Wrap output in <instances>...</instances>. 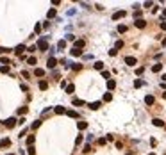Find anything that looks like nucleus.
Listing matches in <instances>:
<instances>
[{
    "label": "nucleus",
    "instance_id": "423d86ee",
    "mask_svg": "<svg viewBox=\"0 0 166 155\" xmlns=\"http://www.w3.org/2000/svg\"><path fill=\"white\" fill-rule=\"evenodd\" d=\"M134 25L138 27V29H145V25H147V21H145V20H136V21H134Z\"/></svg>",
    "mask_w": 166,
    "mask_h": 155
},
{
    "label": "nucleus",
    "instance_id": "412c9836",
    "mask_svg": "<svg viewBox=\"0 0 166 155\" xmlns=\"http://www.w3.org/2000/svg\"><path fill=\"white\" fill-rule=\"evenodd\" d=\"M34 141H36V137H34V136H29V137H27V144H29V146H32Z\"/></svg>",
    "mask_w": 166,
    "mask_h": 155
},
{
    "label": "nucleus",
    "instance_id": "e433bc0d",
    "mask_svg": "<svg viewBox=\"0 0 166 155\" xmlns=\"http://www.w3.org/2000/svg\"><path fill=\"white\" fill-rule=\"evenodd\" d=\"M66 39H68V41H75V36H73V34H68Z\"/></svg>",
    "mask_w": 166,
    "mask_h": 155
},
{
    "label": "nucleus",
    "instance_id": "bb28decb",
    "mask_svg": "<svg viewBox=\"0 0 166 155\" xmlns=\"http://www.w3.org/2000/svg\"><path fill=\"white\" fill-rule=\"evenodd\" d=\"M66 114H68V116H70V118H77V116H79L77 112H75V110H68V112H66Z\"/></svg>",
    "mask_w": 166,
    "mask_h": 155
},
{
    "label": "nucleus",
    "instance_id": "6e6552de",
    "mask_svg": "<svg viewBox=\"0 0 166 155\" xmlns=\"http://www.w3.org/2000/svg\"><path fill=\"white\" fill-rule=\"evenodd\" d=\"M125 16V11H116L114 14H112V20H120V18H123Z\"/></svg>",
    "mask_w": 166,
    "mask_h": 155
},
{
    "label": "nucleus",
    "instance_id": "f3484780",
    "mask_svg": "<svg viewBox=\"0 0 166 155\" xmlns=\"http://www.w3.org/2000/svg\"><path fill=\"white\" fill-rule=\"evenodd\" d=\"M89 109H93V110L100 109V102H93V103H89Z\"/></svg>",
    "mask_w": 166,
    "mask_h": 155
},
{
    "label": "nucleus",
    "instance_id": "7ed1b4c3",
    "mask_svg": "<svg viewBox=\"0 0 166 155\" xmlns=\"http://www.w3.org/2000/svg\"><path fill=\"white\" fill-rule=\"evenodd\" d=\"M125 64H129V66H136V64H138V59L132 57V55H129V57H125Z\"/></svg>",
    "mask_w": 166,
    "mask_h": 155
},
{
    "label": "nucleus",
    "instance_id": "473e14b6",
    "mask_svg": "<svg viewBox=\"0 0 166 155\" xmlns=\"http://www.w3.org/2000/svg\"><path fill=\"white\" fill-rule=\"evenodd\" d=\"M82 152H84V153H89V152H91V144H86V146H84V150H82Z\"/></svg>",
    "mask_w": 166,
    "mask_h": 155
},
{
    "label": "nucleus",
    "instance_id": "ddd939ff",
    "mask_svg": "<svg viewBox=\"0 0 166 155\" xmlns=\"http://www.w3.org/2000/svg\"><path fill=\"white\" fill-rule=\"evenodd\" d=\"M9 144H11V141L5 137V139H2V141H0V148H5V146H9Z\"/></svg>",
    "mask_w": 166,
    "mask_h": 155
},
{
    "label": "nucleus",
    "instance_id": "9b49d317",
    "mask_svg": "<svg viewBox=\"0 0 166 155\" xmlns=\"http://www.w3.org/2000/svg\"><path fill=\"white\" fill-rule=\"evenodd\" d=\"M34 75H36V77H43V75H45V70H43V68H36V70H34Z\"/></svg>",
    "mask_w": 166,
    "mask_h": 155
},
{
    "label": "nucleus",
    "instance_id": "72a5a7b5",
    "mask_svg": "<svg viewBox=\"0 0 166 155\" xmlns=\"http://www.w3.org/2000/svg\"><path fill=\"white\" fill-rule=\"evenodd\" d=\"M102 77H104V78H107V80H111V75H109V71H102Z\"/></svg>",
    "mask_w": 166,
    "mask_h": 155
},
{
    "label": "nucleus",
    "instance_id": "20e7f679",
    "mask_svg": "<svg viewBox=\"0 0 166 155\" xmlns=\"http://www.w3.org/2000/svg\"><path fill=\"white\" fill-rule=\"evenodd\" d=\"M25 50H27V48H25V45H18L16 48H14V54H16V55H21Z\"/></svg>",
    "mask_w": 166,
    "mask_h": 155
},
{
    "label": "nucleus",
    "instance_id": "f8f14e48",
    "mask_svg": "<svg viewBox=\"0 0 166 155\" xmlns=\"http://www.w3.org/2000/svg\"><path fill=\"white\" fill-rule=\"evenodd\" d=\"M54 110H55V114H66V109H64V107H61V105H57Z\"/></svg>",
    "mask_w": 166,
    "mask_h": 155
},
{
    "label": "nucleus",
    "instance_id": "2eb2a0df",
    "mask_svg": "<svg viewBox=\"0 0 166 155\" xmlns=\"http://www.w3.org/2000/svg\"><path fill=\"white\" fill-rule=\"evenodd\" d=\"M161 70H163V64H154V66H152V71H154V73H159Z\"/></svg>",
    "mask_w": 166,
    "mask_h": 155
},
{
    "label": "nucleus",
    "instance_id": "4be33fe9",
    "mask_svg": "<svg viewBox=\"0 0 166 155\" xmlns=\"http://www.w3.org/2000/svg\"><path fill=\"white\" fill-rule=\"evenodd\" d=\"M73 91H75V86L73 84H68L66 86V93H73Z\"/></svg>",
    "mask_w": 166,
    "mask_h": 155
},
{
    "label": "nucleus",
    "instance_id": "9d476101",
    "mask_svg": "<svg viewBox=\"0 0 166 155\" xmlns=\"http://www.w3.org/2000/svg\"><path fill=\"white\" fill-rule=\"evenodd\" d=\"M39 89H41V91L48 89V82H47V80H39Z\"/></svg>",
    "mask_w": 166,
    "mask_h": 155
},
{
    "label": "nucleus",
    "instance_id": "cd10ccee",
    "mask_svg": "<svg viewBox=\"0 0 166 155\" xmlns=\"http://www.w3.org/2000/svg\"><path fill=\"white\" fill-rule=\"evenodd\" d=\"M118 32H122V34L127 32V27H125V25H118Z\"/></svg>",
    "mask_w": 166,
    "mask_h": 155
},
{
    "label": "nucleus",
    "instance_id": "de8ad7c7",
    "mask_svg": "<svg viewBox=\"0 0 166 155\" xmlns=\"http://www.w3.org/2000/svg\"><path fill=\"white\" fill-rule=\"evenodd\" d=\"M163 98H164V100H166V91H164V93H163Z\"/></svg>",
    "mask_w": 166,
    "mask_h": 155
},
{
    "label": "nucleus",
    "instance_id": "393cba45",
    "mask_svg": "<svg viewBox=\"0 0 166 155\" xmlns=\"http://www.w3.org/2000/svg\"><path fill=\"white\" fill-rule=\"evenodd\" d=\"M27 110H29L27 107H20V109H18V114H21V116H23V114H27Z\"/></svg>",
    "mask_w": 166,
    "mask_h": 155
},
{
    "label": "nucleus",
    "instance_id": "c03bdc74",
    "mask_svg": "<svg viewBox=\"0 0 166 155\" xmlns=\"http://www.w3.org/2000/svg\"><path fill=\"white\" fill-rule=\"evenodd\" d=\"M161 29H164V31H166V23H161Z\"/></svg>",
    "mask_w": 166,
    "mask_h": 155
},
{
    "label": "nucleus",
    "instance_id": "49530a36",
    "mask_svg": "<svg viewBox=\"0 0 166 155\" xmlns=\"http://www.w3.org/2000/svg\"><path fill=\"white\" fill-rule=\"evenodd\" d=\"M163 80H164V82H166V73H164V75H163Z\"/></svg>",
    "mask_w": 166,
    "mask_h": 155
},
{
    "label": "nucleus",
    "instance_id": "58836bf2",
    "mask_svg": "<svg viewBox=\"0 0 166 155\" xmlns=\"http://www.w3.org/2000/svg\"><path fill=\"white\" fill-rule=\"evenodd\" d=\"M9 52V48H4V46H0V54H7Z\"/></svg>",
    "mask_w": 166,
    "mask_h": 155
},
{
    "label": "nucleus",
    "instance_id": "6ab92c4d",
    "mask_svg": "<svg viewBox=\"0 0 166 155\" xmlns=\"http://www.w3.org/2000/svg\"><path fill=\"white\" fill-rule=\"evenodd\" d=\"M93 68H95V70H104V62H100V61H96V62L93 64Z\"/></svg>",
    "mask_w": 166,
    "mask_h": 155
},
{
    "label": "nucleus",
    "instance_id": "f704fd0d",
    "mask_svg": "<svg viewBox=\"0 0 166 155\" xmlns=\"http://www.w3.org/2000/svg\"><path fill=\"white\" fill-rule=\"evenodd\" d=\"M39 125H41V121H39V120H37V121H34V123H32V130H36L37 127H39Z\"/></svg>",
    "mask_w": 166,
    "mask_h": 155
},
{
    "label": "nucleus",
    "instance_id": "c9c22d12",
    "mask_svg": "<svg viewBox=\"0 0 166 155\" xmlns=\"http://www.w3.org/2000/svg\"><path fill=\"white\" fill-rule=\"evenodd\" d=\"M27 153H29V155H34V146H29V148H27Z\"/></svg>",
    "mask_w": 166,
    "mask_h": 155
},
{
    "label": "nucleus",
    "instance_id": "dca6fc26",
    "mask_svg": "<svg viewBox=\"0 0 166 155\" xmlns=\"http://www.w3.org/2000/svg\"><path fill=\"white\" fill-rule=\"evenodd\" d=\"M114 87H116V82H114V80H107V89H114Z\"/></svg>",
    "mask_w": 166,
    "mask_h": 155
},
{
    "label": "nucleus",
    "instance_id": "a18cd8bd",
    "mask_svg": "<svg viewBox=\"0 0 166 155\" xmlns=\"http://www.w3.org/2000/svg\"><path fill=\"white\" fill-rule=\"evenodd\" d=\"M163 45H164V46H166V38H164V39H163Z\"/></svg>",
    "mask_w": 166,
    "mask_h": 155
},
{
    "label": "nucleus",
    "instance_id": "7c9ffc66",
    "mask_svg": "<svg viewBox=\"0 0 166 155\" xmlns=\"http://www.w3.org/2000/svg\"><path fill=\"white\" fill-rule=\"evenodd\" d=\"M122 46H123V41H122V39H120V41H116V46H114V48H116V50H120Z\"/></svg>",
    "mask_w": 166,
    "mask_h": 155
},
{
    "label": "nucleus",
    "instance_id": "5701e85b",
    "mask_svg": "<svg viewBox=\"0 0 166 155\" xmlns=\"http://www.w3.org/2000/svg\"><path fill=\"white\" fill-rule=\"evenodd\" d=\"M73 105H84V102L80 98H73Z\"/></svg>",
    "mask_w": 166,
    "mask_h": 155
},
{
    "label": "nucleus",
    "instance_id": "f257e3e1",
    "mask_svg": "<svg viewBox=\"0 0 166 155\" xmlns=\"http://www.w3.org/2000/svg\"><path fill=\"white\" fill-rule=\"evenodd\" d=\"M37 48H39L41 52H45V50H48V43H47V39H45V38H41L39 41H37V45H36Z\"/></svg>",
    "mask_w": 166,
    "mask_h": 155
},
{
    "label": "nucleus",
    "instance_id": "09e8293b",
    "mask_svg": "<svg viewBox=\"0 0 166 155\" xmlns=\"http://www.w3.org/2000/svg\"><path fill=\"white\" fill-rule=\"evenodd\" d=\"M7 155H14V153H7Z\"/></svg>",
    "mask_w": 166,
    "mask_h": 155
},
{
    "label": "nucleus",
    "instance_id": "79ce46f5",
    "mask_svg": "<svg viewBox=\"0 0 166 155\" xmlns=\"http://www.w3.org/2000/svg\"><path fill=\"white\" fill-rule=\"evenodd\" d=\"M109 54H111V55H116V54H118V50H116V48H112V50H109Z\"/></svg>",
    "mask_w": 166,
    "mask_h": 155
},
{
    "label": "nucleus",
    "instance_id": "1a4fd4ad",
    "mask_svg": "<svg viewBox=\"0 0 166 155\" xmlns=\"http://www.w3.org/2000/svg\"><path fill=\"white\" fill-rule=\"evenodd\" d=\"M84 45H86V43H84V39H77V41H75V46L73 48H84Z\"/></svg>",
    "mask_w": 166,
    "mask_h": 155
},
{
    "label": "nucleus",
    "instance_id": "a878e982",
    "mask_svg": "<svg viewBox=\"0 0 166 155\" xmlns=\"http://www.w3.org/2000/svg\"><path fill=\"white\" fill-rule=\"evenodd\" d=\"M64 46H66V41H64V39H61V41L57 43V48H61V50H63Z\"/></svg>",
    "mask_w": 166,
    "mask_h": 155
},
{
    "label": "nucleus",
    "instance_id": "f03ea898",
    "mask_svg": "<svg viewBox=\"0 0 166 155\" xmlns=\"http://www.w3.org/2000/svg\"><path fill=\"white\" fill-rule=\"evenodd\" d=\"M16 123H18V121L14 120V118H7L5 121H2V125H5L7 128H13V127H14V125H16Z\"/></svg>",
    "mask_w": 166,
    "mask_h": 155
},
{
    "label": "nucleus",
    "instance_id": "b1692460",
    "mask_svg": "<svg viewBox=\"0 0 166 155\" xmlns=\"http://www.w3.org/2000/svg\"><path fill=\"white\" fill-rule=\"evenodd\" d=\"M104 100H105V102H111V100H112V94H111V93H105V94H104Z\"/></svg>",
    "mask_w": 166,
    "mask_h": 155
},
{
    "label": "nucleus",
    "instance_id": "39448f33",
    "mask_svg": "<svg viewBox=\"0 0 166 155\" xmlns=\"http://www.w3.org/2000/svg\"><path fill=\"white\" fill-rule=\"evenodd\" d=\"M154 102H155V98L152 96V94H147V96H145V103H147V105H154Z\"/></svg>",
    "mask_w": 166,
    "mask_h": 155
},
{
    "label": "nucleus",
    "instance_id": "0eeeda50",
    "mask_svg": "<svg viewBox=\"0 0 166 155\" xmlns=\"http://www.w3.org/2000/svg\"><path fill=\"white\" fill-rule=\"evenodd\" d=\"M47 64H48V68H50V70H52V68H55V64H57V59H55V57H50Z\"/></svg>",
    "mask_w": 166,
    "mask_h": 155
},
{
    "label": "nucleus",
    "instance_id": "a211bd4d",
    "mask_svg": "<svg viewBox=\"0 0 166 155\" xmlns=\"http://www.w3.org/2000/svg\"><path fill=\"white\" fill-rule=\"evenodd\" d=\"M80 54H82V50H79V48H72V55H73V57H79Z\"/></svg>",
    "mask_w": 166,
    "mask_h": 155
},
{
    "label": "nucleus",
    "instance_id": "4c0bfd02",
    "mask_svg": "<svg viewBox=\"0 0 166 155\" xmlns=\"http://www.w3.org/2000/svg\"><path fill=\"white\" fill-rule=\"evenodd\" d=\"M0 71H2V73H7V71H9V66H2V68H0Z\"/></svg>",
    "mask_w": 166,
    "mask_h": 155
},
{
    "label": "nucleus",
    "instance_id": "aec40b11",
    "mask_svg": "<svg viewBox=\"0 0 166 155\" xmlns=\"http://www.w3.org/2000/svg\"><path fill=\"white\" fill-rule=\"evenodd\" d=\"M77 127H79V130H84V128H88V123L86 121H79Z\"/></svg>",
    "mask_w": 166,
    "mask_h": 155
},
{
    "label": "nucleus",
    "instance_id": "a19ab883",
    "mask_svg": "<svg viewBox=\"0 0 166 155\" xmlns=\"http://www.w3.org/2000/svg\"><path fill=\"white\" fill-rule=\"evenodd\" d=\"M36 48H37V46H36V45H32V46H29V48H27V52H34Z\"/></svg>",
    "mask_w": 166,
    "mask_h": 155
},
{
    "label": "nucleus",
    "instance_id": "2f4dec72",
    "mask_svg": "<svg viewBox=\"0 0 166 155\" xmlns=\"http://www.w3.org/2000/svg\"><path fill=\"white\" fill-rule=\"evenodd\" d=\"M27 62L34 66V64H36V57H29V59H27Z\"/></svg>",
    "mask_w": 166,
    "mask_h": 155
},
{
    "label": "nucleus",
    "instance_id": "4468645a",
    "mask_svg": "<svg viewBox=\"0 0 166 155\" xmlns=\"http://www.w3.org/2000/svg\"><path fill=\"white\" fill-rule=\"evenodd\" d=\"M152 123L155 125V127H163V125H164V121H163V120H159V118H155V120H152Z\"/></svg>",
    "mask_w": 166,
    "mask_h": 155
},
{
    "label": "nucleus",
    "instance_id": "37998d69",
    "mask_svg": "<svg viewBox=\"0 0 166 155\" xmlns=\"http://www.w3.org/2000/svg\"><path fill=\"white\" fill-rule=\"evenodd\" d=\"M105 141H107V139L102 137V139H98V144H105Z\"/></svg>",
    "mask_w": 166,
    "mask_h": 155
},
{
    "label": "nucleus",
    "instance_id": "c756f323",
    "mask_svg": "<svg viewBox=\"0 0 166 155\" xmlns=\"http://www.w3.org/2000/svg\"><path fill=\"white\" fill-rule=\"evenodd\" d=\"M47 16H48V18H54V16H55V9H50Z\"/></svg>",
    "mask_w": 166,
    "mask_h": 155
},
{
    "label": "nucleus",
    "instance_id": "8fccbe9b",
    "mask_svg": "<svg viewBox=\"0 0 166 155\" xmlns=\"http://www.w3.org/2000/svg\"><path fill=\"white\" fill-rule=\"evenodd\" d=\"M127 155H130V153H127Z\"/></svg>",
    "mask_w": 166,
    "mask_h": 155
},
{
    "label": "nucleus",
    "instance_id": "c85d7f7f",
    "mask_svg": "<svg viewBox=\"0 0 166 155\" xmlns=\"http://www.w3.org/2000/svg\"><path fill=\"white\" fill-rule=\"evenodd\" d=\"M0 62H2L4 66H7V64H9V59H7V57H2V59H0Z\"/></svg>",
    "mask_w": 166,
    "mask_h": 155
},
{
    "label": "nucleus",
    "instance_id": "ea45409f",
    "mask_svg": "<svg viewBox=\"0 0 166 155\" xmlns=\"http://www.w3.org/2000/svg\"><path fill=\"white\" fill-rule=\"evenodd\" d=\"M80 143H82V136H79L77 139H75V144H80Z\"/></svg>",
    "mask_w": 166,
    "mask_h": 155
}]
</instances>
